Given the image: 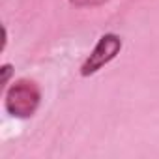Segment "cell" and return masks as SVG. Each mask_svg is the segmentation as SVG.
Returning <instances> with one entry per match:
<instances>
[{
  "label": "cell",
  "mask_w": 159,
  "mask_h": 159,
  "mask_svg": "<svg viewBox=\"0 0 159 159\" xmlns=\"http://www.w3.org/2000/svg\"><path fill=\"white\" fill-rule=\"evenodd\" d=\"M39 101H41L39 86L28 79H19L8 88L4 98V107L8 114L15 118H30L38 111Z\"/></svg>",
  "instance_id": "6da1fadb"
},
{
  "label": "cell",
  "mask_w": 159,
  "mask_h": 159,
  "mask_svg": "<svg viewBox=\"0 0 159 159\" xmlns=\"http://www.w3.org/2000/svg\"><path fill=\"white\" fill-rule=\"evenodd\" d=\"M122 49V38L116 34H105L99 38L98 45L94 47V51L90 52V56L84 60V64L81 66V75L83 77H90L94 73H98L103 66H107L111 60L116 58V54Z\"/></svg>",
  "instance_id": "7a4b0ae2"
},
{
  "label": "cell",
  "mask_w": 159,
  "mask_h": 159,
  "mask_svg": "<svg viewBox=\"0 0 159 159\" xmlns=\"http://www.w3.org/2000/svg\"><path fill=\"white\" fill-rule=\"evenodd\" d=\"M105 2H109V0H69V4L75 8H98Z\"/></svg>",
  "instance_id": "3957f363"
},
{
  "label": "cell",
  "mask_w": 159,
  "mask_h": 159,
  "mask_svg": "<svg viewBox=\"0 0 159 159\" xmlns=\"http://www.w3.org/2000/svg\"><path fill=\"white\" fill-rule=\"evenodd\" d=\"M0 71H2V79H0V81H2V84H8V81H10V75L13 73V67H11L10 64H4Z\"/></svg>",
  "instance_id": "277c9868"
}]
</instances>
